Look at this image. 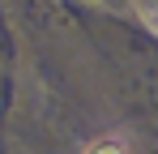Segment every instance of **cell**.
Returning a JSON list of instances; mask_svg holds the SVG:
<instances>
[{
	"label": "cell",
	"instance_id": "1",
	"mask_svg": "<svg viewBox=\"0 0 158 154\" xmlns=\"http://www.w3.org/2000/svg\"><path fill=\"white\" fill-rule=\"evenodd\" d=\"M85 154H128V150H124V141H120V137H98V141H90V146H85Z\"/></svg>",
	"mask_w": 158,
	"mask_h": 154
},
{
	"label": "cell",
	"instance_id": "2",
	"mask_svg": "<svg viewBox=\"0 0 158 154\" xmlns=\"http://www.w3.org/2000/svg\"><path fill=\"white\" fill-rule=\"evenodd\" d=\"M141 22L150 26V34H158V9H150V4H145V9H141Z\"/></svg>",
	"mask_w": 158,
	"mask_h": 154
}]
</instances>
